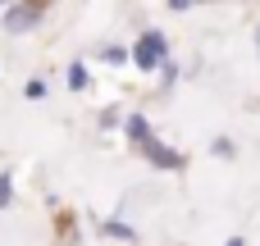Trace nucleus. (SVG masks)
I'll list each match as a JSON object with an SVG mask.
<instances>
[{
    "label": "nucleus",
    "mask_w": 260,
    "mask_h": 246,
    "mask_svg": "<svg viewBox=\"0 0 260 246\" xmlns=\"http://www.w3.org/2000/svg\"><path fill=\"white\" fill-rule=\"evenodd\" d=\"M133 59H137L142 68H155V64L165 59V37H160V32H146V37L137 41V50H133Z\"/></svg>",
    "instance_id": "nucleus-1"
},
{
    "label": "nucleus",
    "mask_w": 260,
    "mask_h": 246,
    "mask_svg": "<svg viewBox=\"0 0 260 246\" xmlns=\"http://www.w3.org/2000/svg\"><path fill=\"white\" fill-rule=\"evenodd\" d=\"M146 155H151L160 169H178V155H169V151H165L160 142H151V137H146Z\"/></svg>",
    "instance_id": "nucleus-2"
},
{
    "label": "nucleus",
    "mask_w": 260,
    "mask_h": 246,
    "mask_svg": "<svg viewBox=\"0 0 260 246\" xmlns=\"http://www.w3.org/2000/svg\"><path fill=\"white\" fill-rule=\"evenodd\" d=\"M32 18H37V14H32V9H18V14H9V27H27V23H32Z\"/></svg>",
    "instance_id": "nucleus-3"
},
{
    "label": "nucleus",
    "mask_w": 260,
    "mask_h": 246,
    "mask_svg": "<svg viewBox=\"0 0 260 246\" xmlns=\"http://www.w3.org/2000/svg\"><path fill=\"white\" fill-rule=\"evenodd\" d=\"M69 87H87V73H82V68H78V64H73V68H69Z\"/></svg>",
    "instance_id": "nucleus-4"
},
{
    "label": "nucleus",
    "mask_w": 260,
    "mask_h": 246,
    "mask_svg": "<svg viewBox=\"0 0 260 246\" xmlns=\"http://www.w3.org/2000/svg\"><path fill=\"white\" fill-rule=\"evenodd\" d=\"M0 205H9V183L0 178Z\"/></svg>",
    "instance_id": "nucleus-5"
},
{
    "label": "nucleus",
    "mask_w": 260,
    "mask_h": 246,
    "mask_svg": "<svg viewBox=\"0 0 260 246\" xmlns=\"http://www.w3.org/2000/svg\"><path fill=\"white\" fill-rule=\"evenodd\" d=\"M169 5H174V9H187V5H192V0H169Z\"/></svg>",
    "instance_id": "nucleus-6"
},
{
    "label": "nucleus",
    "mask_w": 260,
    "mask_h": 246,
    "mask_svg": "<svg viewBox=\"0 0 260 246\" xmlns=\"http://www.w3.org/2000/svg\"><path fill=\"white\" fill-rule=\"evenodd\" d=\"M229 246H242V242H238V237H233V242H229Z\"/></svg>",
    "instance_id": "nucleus-7"
}]
</instances>
